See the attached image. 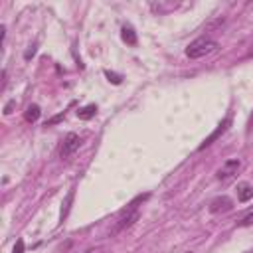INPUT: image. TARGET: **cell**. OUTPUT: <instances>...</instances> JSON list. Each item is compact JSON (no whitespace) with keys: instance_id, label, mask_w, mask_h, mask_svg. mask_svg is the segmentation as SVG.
Masks as SVG:
<instances>
[{"instance_id":"cell-4","label":"cell","mask_w":253,"mask_h":253,"mask_svg":"<svg viewBox=\"0 0 253 253\" xmlns=\"http://www.w3.org/2000/svg\"><path fill=\"white\" fill-rule=\"evenodd\" d=\"M229 125H231V119H229V117H227V119H223V121L217 125V128H215V130H213V132H211V134H210V136H208V138H206V140H204V142L198 146V150H204L206 146L213 144V142H215V140H217V138H219V136H221V134H223V132L229 128Z\"/></svg>"},{"instance_id":"cell-19","label":"cell","mask_w":253,"mask_h":253,"mask_svg":"<svg viewBox=\"0 0 253 253\" xmlns=\"http://www.w3.org/2000/svg\"><path fill=\"white\" fill-rule=\"evenodd\" d=\"M6 87V69H2V85H0V91Z\"/></svg>"},{"instance_id":"cell-12","label":"cell","mask_w":253,"mask_h":253,"mask_svg":"<svg viewBox=\"0 0 253 253\" xmlns=\"http://www.w3.org/2000/svg\"><path fill=\"white\" fill-rule=\"evenodd\" d=\"M237 225L239 227H247V225H253V210H249L239 221H237Z\"/></svg>"},{"instance_id":"cell-5","label":"cell","mask_w":253,"mask_h":253,"mask_svg":"<svg viewBox=\"0 0 253 253\" xmlns=\"http://www.w3.org/2000/svg\"><path fill=\"white\" fill-rule=\"evenodd\" d=\"M136 219H138V210H134V211H121V219L117 221L113 233H119V231H123L126 227H130Z\"/></svg>"},{"instance_id":"cell-14","label":"cell","mask_w":253,"mask_h":253,"mask_svg":"<svg viewBox=\"0 0 253 253\" xmlns=\"http://www.w3.org/2000/svg\"><path fill=\"white\" fill-rule=\"evenodd\" d=\"M71 200H73V190L69 192V196H67V200H65V208H61V215H59L61 221L65 219V215H67V211H69V204H71Z\"/></svg>"},{"instance_id":"cell-18","label":"cell","mask_w":253,"mask_h":253,"mask_svg":"<svg viewBox=\"0 0 253 253\" xmlns=\"http://www.w3.org/2000/svg\"><path fill=\"white\" fill-rule=\"evenodd\" d=\"M34 53H36V45H32V47H30V49H28V51L24 53V57H26V59H30V57H32Z\"/></svg>"},{"instance_id":"cell-11","label":"cell","mask_w":253,"mask_h":253,"mask_svg":"<svg viewBox=\"0 0 253 253\" xmlns=\"http://www.w3.org/2000/svg\"><path fill=\"white\" fill-rule=\"evenodd\" d=\"M176 6H178V4H160V2H158V4H150V8H152L154 12H158V14H164L166 10H174Z\"/></svg>"},{"instance_id":"cell-2","label":"cell","mask_w":253,"mask_h":253,"mask_svg":"<svg viewBox=\"0 0 253 253\" xmlns=\"http://www.w3.org/2000/svg\"><path fill=\"white\" fill-rule=\"evenodd\" d=\"M79 146H81V138H79V134L69 132V134L63 138V144H61V148H59V156H61V158H67V156H71Z\"/></svg>"},{"instance_id":"cell-10","label":"cell","mask_w":253,"mask_h":253,"mask_svg":"<svg viewBox=\"0 0 253 253\" xmlns=\"http://www.w3.org/2000/svg\"><path fill=\"white\" fill-rule=\"evenodd\" d=\"M95 115H97V105H85L77 111V119H81V121H89Z\"/></svg>"},{"instance_id":"cell-21","label":"cell","mask_w":253,"mask_h":253,"mask_svg":"<svg viewBox=\"0 0 253 253\" xmlns=\"http://www.w3.org/2000/svg\"><path fill=\"white\" fill-rule=\"evenodd\" d=\"M188 253H192V251H188Z\"/></svg>"},{"instance_id":"cell-17","label":"cell","mask_w":253,"mask_h":253,"mask_svg":"<svg viewBox=\"0 0 253 253\" xmlns=\"http://www.w3.org/2000/svg\"><path fill=\"white\" fill-rule=\"evenodd\" d=\"M63 117H65V111H63V113H59V115H55L53 119H49V121L45 123V126H51V125H55V123H57V121H61Z\"/></svg>"},{"instance_id":"cell-1","label":"cell","mask_w":253,"mask_h":253,"mask_svg":"<svg viewBox=\"0 0 253 253\" xmlns=\"http://www.w3.org/2000/svg\"><path fill=\"white\" fill-rule=\"evenodd\" d=\"M217 49V42L208 38V36H202L198 40H194L188 47H186V55L190 59H200V57H206L210 53H213Z\"/></svg>"},{"instance_id":"cell-16","label":"cell","mask_w":253,"mask_h":253,"mask_svg":"<svg viewBox=\"0 0 253 253\" xmlns=\"http://www.w3.org/2000/svg\"><path fill=\"white\" fill-rule=\"evenodd\" d=\"M24 239H18L16 241V245H14V249H12V253H24Z\"/></svg>"},{"instance_id":"cell-7","label":"cell","mask_w":253,"mask_h":253,"mask_svg":"<svg viewBox=\"0 0 253 253\" xmlns=\"http://www.w3.org/2000/svg\"><path fill=\"white\" fill-rule=\"evenodd\" d=\"M251 198H253V186L249 182L237 184V200L239 202H249Z\"/></svg>"},{"instance_id":"cell-20","label":"cell","mask_w":253,"mask_h":253,"mask_svg":"<svg viewBox=\"0 0 253 253\" xmlns=\"http://www.w3.org/2000/svg\"><path fill=\"white\" fill-rule=\"evenodd\" d=\"M85 253H103V251H101V249H99V247H97V249H87V251H85Z\"/></svg>"},{"instance_id":"cell-3","label":"cell","mask_w":253,"mask_h":253,"mask_svg":"<svg viewBox=\"0 0 253 253\" xmlns=\"http://www.w3.org/2000/svg\"><path fill=\"white\" fill-rule=\"evenodd\" d=\"M239 168H241V160H239V158H229V160H225L223 166L217 170V178H219V180H227V178H231L233 174H237Z\"/></svg>"},{"instance_id":"cell-15","label":"cell","mask_w":253,"mask_h":253,"mask_svg":"<svg viewBox=\"0 0 253 253\" xmlns=\"http://www.w3.org/2000/svg\"><path fill=\"white\" fill-rule=\"evenodd\" d=\"M14 107H16V101H14V99H12V101H8V103L4 105V115H12Z\"/></svg>"},{"instance_id":"cell-6","label":"cell","mask_w":253,"mask_h":253,"mask_svg":"<svg viewBox=\"0 0 253 253\" xmlns=\"http://www.w3.org/2000/svg\"><path fill=\"white\" fill-rule=\"evenodd\" d=\"M231 208H233V202H231V198H227V196H217V198H213V200L210 202V211H211V213L229 211Z\"/></svg>"},{"instance_id":"cell-9","label":"cell","mask_w":253,"mask_h":253,"mask_svg":"<svg viewBox=\"0 0 253 253\" xmlns=\"http://www.w3.org/2000/svg\"><path fill=\"white\" fill-rule=\"evenodd\" d=\"M40 115H42L40 105L32 103V105H28V109H26V113H24V119H26L28 123H36V121L40 119Z\"/></svg>"},{"instance_id":"cell-13","label":"cell","mask_w":253,"mask_h":253,"mask_svg":"<svg viewBox=\"0 0 253 253\" xmlns=\"http://www.w3.org/2000/svg\"><path fill=\"white\" fill-rule=\"evenodd\" d=\"M105 77H107L111 83H115V85H119V83H121V79H123L119 73H115V71H109V69L105 71Z\"/></svg>"},{"instance_id":"cell-8","label":"cell","mask_w":253,"mask_h":253,"mask_svg":"<svg viewBox=\"0 0 253 253\" xmlns=\"http://www.w3.org/2000/svg\"><path fill=\"white\" fill-rule=\"evenodd\" d=\"M121 38H123L125 43H128V45H136V32H134L132 26H123V30H121Z\"/></svg>"}]
</instances>
